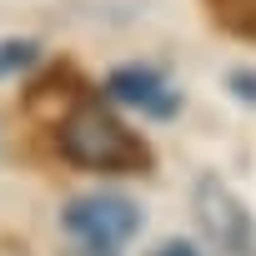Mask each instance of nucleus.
Segmentation results:
<instances>
[{
  "label": "nucleus",
  "mask_w": 256,
  "mask_h": 256,
  "mask_svg": "<svg viewBox=\"0 0 256 256\" xmlns=\"http://www.w3.org/2000/svg\"><path fill=\"white\" fill-rule=\"evenodd\" d=\"M60 156L90 171H141L151 161L146 141H136L100 100H80L60 120Z\"/></svg>",
  "instance_id": "obj_1"
},
{
  "label": "nucleus",
  "mask_w": 256,
  "mask_h": 256,
  "mask_svg": "<svg viewBox=\"0 0 256 256\" xmlns=\"http://www.w3.org/2000/svg\"><path fill=\"white\" fill-rule=\"evenodd\" d=\"M66 231H76L86 246L96 251H110L120 241H131L141 231V211L131 196H116V191H96V196H76L66 206Z\"/></svg>",
  "instance_id": "obj_2"
},
{
  "label": "nucleus",
  "mask_w": 256,
  "mask_h": 256,
  "mask_svg": "<svg viewBox=\"0 0 256 256\" xmlns=\"http://www.w3.org/2000/svg\"><path fill=\"white\" fill-rule=\"evenodd\" d=\"M151 256H201L196 246H186V241H166V246H156Z\"/></svg>",
  "instance_id": "obj_7"
},
{
  "label": "nucleus",
  "mask_w": 256,
  "mask_h": 256,
  "mask_svg": "<svg viewBox=\"0 0 256 256\" xmlns=\"http://www.w3.org/2000/svg\"><path fill=\"white\" fill-rule=\"evenodd\" d=\"M106 96L120 100V106H136V110H146V116H171V110H176V90H171L151 66H120V70H110Z\"/></svg>",
  "instance_id": "obj_4"
},
{
  "label": "nucleus",
  "mask_w": 256,
  "mask_h": 256,
  "mask_svg": "<svg viewBox=\"0 0 256 256\" xmlns=\"http://www.w3.org/2000/svg\"><path fill=\"white\" fill-rule=\"evenodd\" d=\"M36 60V40H0V76H16Z\"/></svg>",
  "instance_id": "obj_5"
},
{
  "label": "nucleus",
  "mask_w": 256,
  "mask_h": 256,
  "mask_svg": "<svg viewBox=\"0 0 256 256\" xmlns=\"http://www.w3.org/2000/svg\"><path fill=\"white\" fill-rule=\"evenodd\" d=\"M196 216H201V231L211 236V246L221 256H256V226H251V211L236 201L231 186H221L216 176H201L196 181Z\"/></svg>",
  "instance_id": "obj_3"
},
{
  "label": "nucleus",
  "mask_w": 256,
  "mask_h": 256,
  "mask_svg": "<svg viewBox=\"0 0 256 256\" xmlns=\"http://www.w3.org/2000/svg\"><path fill=\"white\" fill-rule=\"evenodd\" d=\"M231 90H236L241 100L256 106V70H231Z\"/></svg>",
  "instance_id": "obj_6"
}]
</instances>
